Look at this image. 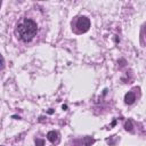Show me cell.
I'll return each instance as SVG.
<instances>
[{"mask_svg":"<svg viewBox=\"0 0 146 146\" xmlns=\"http://www.w3.org/2000/svg\"><path fill=\"white\" fill-rule=\"evenodd\" d=\"M38 32V25L34 21L30 19V18H24L22 19L17 27H16V34L17 36L24 41V42H27V41H31L35 34Z\"/></svg>","mask_w":146,"mask_h":146,"instance_id":"6da1fadb","label":"cell"},{"mask_svg":"<svg viewBox=\"0 0 146 146\" xmlns=\"http://www.w3.org/2000/svg\"><path fill=\"white\" fill-rule=\"evenodd\" d=\"M125 130H128V131H132V123H131V121L129 120V121H127L125 122Z\"/></svg>","mask_w":146,"mask_h":146,"instance_id":"8992f818","label":"cell"},{"mask_svg":"<svg viewBox=\"0 0 146 146\" xmlns=\"http://www.w3.org/2000/svg\"><path fill=\"white\" fill-rule=\"evenodd\" d=\"M0 7H1V1H0Z\"/></svg>","mask_w":146,"mask_h":146,"instance_id":"9c48e42d","label":"cell"},{"mask_svg":"<svg viewBox=\"0 0 146 146\" xmlns=\"http://www.w3.org/2000/svg\"><path fill=\"white\" fill-rule=\"evenodd\" d=\"M135 100H136V95H135L132 91H129L128 94H125V96H124V102H125L128 105L133 104Z\"/></svg>","mask_w":146,"mask_h":146,"instance_id":"277c9868","label":"cell"},{"mask_svg":"<svg viewBox=\"0 0 146 146\" xmlns=\"http://www.w3.org/2000/svg\"><path fill=\"white\" fill-rule=\"evenodd\" d=\"M73 26H74V31L76 33H84L90 27V21L86 16H80L75 19V23Z\"/></svg>","mask_w":146,"mask_h":146,"instance_id":"7a4b0ae2","label":"cell"},{"mask_svg":"<svg viewBox=\"0 0 146 146\" xmlns=\"http://www.w3.org/2000/svg\"><path fill=\"white\" fill-rule=\"evenodd\" d=\"M35 145L36 146H43L44 145V140L43 139H35Z\"/></svg>","mask_w":146,"mask_h":146,"instance_id":"52a82bcc","label":"cell"},{"mask_svg":"<svg viewBox=\"0 0 146 146\" xmlns=\"http://www.w3.org/2000/svg\"><path fill=\"white\" fill-rule=\"evenodd\" d=\"M94 141H95V140H94V138H91V137H84V138H83V144H84V146H90Z\"/></svg>","mask_w":146,"mask_h":146,"instance_id":"5b68a950","label":"cell"},{"mask_svg":"<svg viewBox=\"0 0 146 146\" xmlns=\"http://www.w3.org/2000/svg\"><path fill=\"white\" fill-rule=\"evenodd\" d=\"M5 67V59L2 57V55L0 54V70H2Z\"/></svg>","mask_w":146,"mask_h":146,"instance_id":"ba28073f","label":"cell"},{"mask_svg":"<svg viewBox=\"0 0 146 146\" xmlns=\"http://www.w3.org/2000/svg\"><path fill=\"white\" fill-rule=\"evenodd\" d=\"M47 138H48V140H49L50 143L57 144V143L59 141V133H58L57 131H55V130L49 131V132L47 133Z\"/></svg>","mask_w":146,"mask_h":146,"instance_id":"3957f363","label":"cell"}]
</instances>
